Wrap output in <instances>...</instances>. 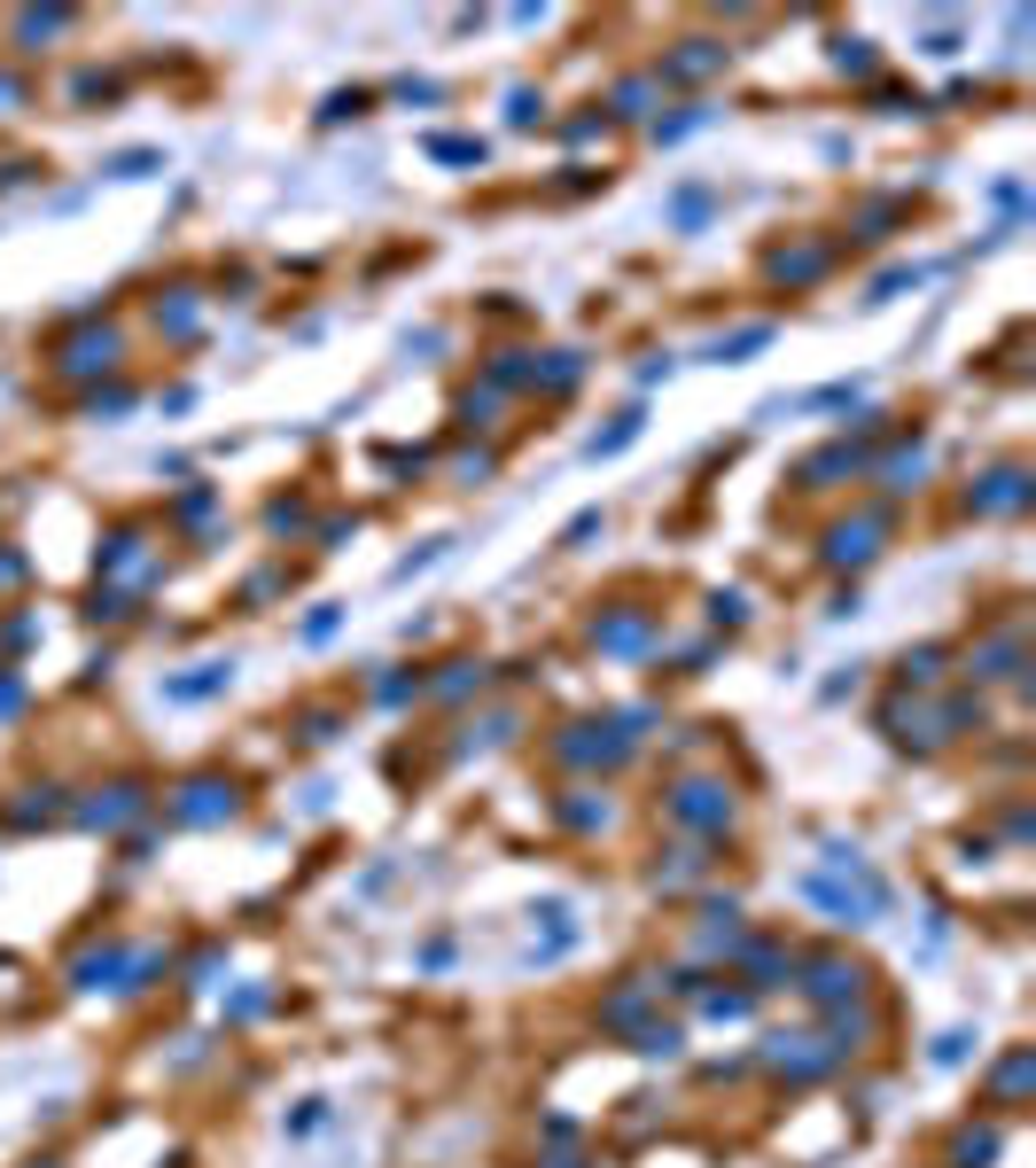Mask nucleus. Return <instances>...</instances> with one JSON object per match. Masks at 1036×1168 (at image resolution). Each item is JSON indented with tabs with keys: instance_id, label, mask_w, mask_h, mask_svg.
I'll return each instance as SVG.
<instances>
[{
	"instance_id": "nucleus-10",
	"label": "nucleus",
	"mask_w": 1036,
	"mask_h": 1168,
	"mask_svg": "<svg viewBox=\"0 0 1036 1168\" xmlns=\"http://www.w3.org/2000/svg\"><path fill=\"white\" fill-rule=\"evenodd\" d=\"M764 344H772V327H740V335H717L710 359H717V366H740L748 351H764Z\"/></svg>"
},
{
	"instance_id": "nucleus-4",
	"label": "nucleus",
	"mask_w": 1036,
	"mask_h": 1168,
	"mask_svg": "<svg viewBox=\"0 0 1036 1168\" xmlns=\"http://www.w3.org/2000/svg\"><path fill=\"white\" fill-rule=\"evenodd\" d=\"M873 538H881V514H858V522H834V530H826V561H834V569H850V561H873V554H881Z\"/></svg>"
},
{
	"instance_id": "nucleus-23",
	"label": "nucleus",
	"mask_w": 1036,
	"mask_h": 1168,
	"mask_svg": "<svg viewBox=\"0 0 1036 1168\" xmlns=\"http://www.w3.org/2000/svg\"><path fill=\"white\" fill-rule=\"evenodd\" d=\"M125 406H133V389H110V398L93 389V398H86V413H93V421H102V413H125Z\"/></svg>"
},
{
	"instance_id": "nucleus-12",
	"label": "nucleus",
	"mask_w": 1036,
	"mask_h": 1168,
	"mask_svg": "<svg viewBox=\"0 0 1036 1168\" xmlns=\"http://www.w3.org/2000/svg\"><path fill=\"white\" fill-rule=\"evenodd\" d=\"M226 686V662H203L196 678H172V701H203V694H219Z\"/></svg>"
},
{
	"instance_id": "nucleus-21",
	"label": "nucleus",
	"mask_w": 1036,
	"mask_h": 1168,
	"mask_svg": "<svg viewBox=\"0 0 1036 1168\" xmlns=\"http://www.w3.org/2000/svg\"><path fill=\"white\" fill-rule=\"evenodd\" d=\"M445 164H484V140H437Z\"/></svg>"
},
{
	"instance_id": "nucleus-5",
	"label": "nucleus",
	"mask_w": 1036,
	"mask_h": 1168,
	"mask_svg": "<svg viewBox=\"0 0 1036 1168\" xmlns=\"http://www.w3.org/2000/svg\"><path fill=\"white\" fill-rule=\"evenodd\" d=\"M834 265V241H803V250H772V281H787V288H803V281H819Z\"/></svg>"
},
{
	"instance_id": "nucleus-15",
	"label": "nucleus",
	"mask_w": 1036,
	"mask_h": 1168,
	"mask_svg": "<svg viewBox=\"0 0 1036 1168\" xmlns=\"http://www.w3.org/2000/svg\"><path fill=\"white\" fill-rule=\"evenodd\" d=\"M577 374H585V359H577V351H553V366H546V374H531V382H538V389H570Z\"/></svg>"
},
{
	"instance_id": "nucleus-6",
	"label": "nucleus",
	"mask_w": 1036,
	"mask_h": 1168,
	"mask_svg": "<svg viewBox=\"0 0 1036 1168\" xmlns=\"http://www.w3.org/2000/svg\"><path fill=\"white\" fill-rule=\"evenodd\" d=\"M187 825H211V818H234V787L226 779H196V787H179V803H172Z\"/></svg>"
},
{
	"instance_id": "nucleus-18",
	"label": "nucleus",
	"mask_w": 1036,
	"mask_h": 1168,
	"mask_svg": "<svg viewBox=\"0 0 1036 1168\" xmlns=\"http://www.w3.org/2000/svg\"><path fill=\"white\" fill-rule=\"evenodd\" d=\"M507 117H514V125H538V117H546V102H538L531 86H514V94H507Z\"/></svg>"
},
{
	"instance_id": "nucleus-25",
	"label": "nucleus",
	"mask_w": 1036,
	"mask_h": 1168,
	"mask_svg": "<svg viewBox=\"0 0 1036 1168\" xmlns=\"http://www.w3.org/2000/svg\"><path fill=\"white\" fill-rule=\"evenodd\" d=\"M24 102H32V86H24V78H0V117L24 110Z\"/></svg>"
},
{
	"instance_id": "nucleus-19",
	"label": "nucleus",
	"mask_w": 1036,
	"mask_h": 1168,
	"mask_svg": "<svg viewBox=\"0 0 1036 1168\" xmlns=\"http://www.w3.org/2000/svg\"><path fill=\"white\" fill-rule=\"evenodd\" d=\"M920 468H927V452H920V445H904L897 460H888V492H904V475H920Z\"/></svg>"
},
{
	"instance_id": "nucleus-8",
	"label": "nucleus",
	"mask_w": 1036,
	"mask_h": 1168,
	"mask_svg": "<svg viewBox=\"0 0 1036 1168\" xmlns=\"http://www.w3.org/2000/svg\"><path fill=\"white\" fill-rule=\"evenodd\" d=\"M803 990H811V997H858V990H865V973H858V966H841V958H819Z\"/></svg>"
},
{
	"instance_id": "nucleus-13",
	"label": "nucleus",
	"mask_w": 1036,
	"mask_h": 1168,
	"mask_svg": "<svg viewBox=\"0 0 1036 1168\" xmlns=\"http://www.w3.org/2000/svg\"><path fill=\"white\" fill-rule=\"evenodd\" d=\"M632 436H639V406H632V413H616V428H600V436H592L585 452H592V460H600V452H624Z\"/></svg>"
},
{
	"instance_id": "nucleus-11",
	"label": "nucleus",
	"mask_w": 1036,
	"mask_h": 1168,
	"mask_svg": "<svg viewBox=\"0 0 1036 1168\" xmlns=\"http://www.w3.org/2000/svg\"><path fill=\"white\" fill-rule=\"evenodd\" d=\"M850 468H858V452H850V445H834V452L803 460V483H811V492H819V483H834V475H850Z\"/></svg>"
},
{
	"instance_id": "nucleus-16",
	"label": "nucleus",
	"mask_w": 1036,
	"mask_h": 1168,
	"mask_svg": "<svg viewBox=\"0 0 1036 1168\" xmlns=\"http://www.w3.org/2000/svg\"><path fill=\"white\" fill-rule=\"evenodd\" d=\"M834 63L850 71V78H873V39H841V47H834Z\"/></svg>"
},
{
	"instance_id": "nucleus-22",
	"label": "nucleus",
	"mask_w": 1036,
	"mask_h": 1168,
	"mask_svg": "<svg viewBox=\"0 0 1036 1168\" xmlns=\"http://www.w3.org/2000/svg\"><path fill=\"white\" fill-rule=\"evenodd\" d=\"M694 125H710V110H701V102H694V110H686V117H671V125H654V133H663V140H686V133H694Z\"/></svg>"
},
{
	"instance_id": "nucleus-24",
	"label": "nucleus",
	"mask_w": 1036,
	"mask_h": 1168,
	"mask_svg": "<svg viewBox=\"0 0 1036 1168\" xmlns=\"http://www.w3.org/2000/svg\"><path fill=\"white\" fill-rule=\"evenodd\" d=\"M149 164H157L149 149H133V157H117V164H110V179H140V172H149Z\"/></svg>"
},
{
	"instance_id": "nucleus-1",
	"label": "nucleus",
	"mask_w": 1036,
	"mask_h": 1168,
	"mask_svg": "<svg viewBox=\"0 0 1036 1168\" xmlns=\"http://www.w3.org/2000/svg\"><path fill=\"white\" fill-rule=\"evenodd\" d=\"M671 818L694 825V834H725V825H733V795L710 787V779H686V787H671Z\"/></svg>"
},
{
	"instance_id": "nucleus-2",
	"label": "nucleus",
	"mask_w": 1036,
	"mask_h": 1168,
	"mask_svg": "<svg viewBox=\"0 0 1036 1168\" xmlns=\"http://www.w3.org/2000/svg\"><path fill=\"white\" fill-rule=\"evenodd\" d=\"M117 327H78L71 344H55V374H71V382H86V374H110L117 366Z\"/></svg>"
},
{
	"instance_id": "nucleus-3",
	"label": "nucleus",
	"mask_w": 1036,
	"mask_h": 1168,
	"mask_svg": "<svg viewBox=\"0 0 1036 1168\" xmlns=\"http://www.w3.org/2000/svg\"><path fill=\"white\" fill-rule=\"evenodd\" d=\"M725 55H733L725 39H678V55H663V63H654V86H694V78L725 71Z\"/></svg>"
},
{
	"instance_id": "nucleus-7",
	"label": "nucleus",
	"mask_w": 1036,
	"mask_h": 1168,
	"mask_svg": "<svg viewBox=\"0 0 1036 1168\" xmlns=\"http://www.w3.org/2000/svg\"><path fill=\"white\" fill-rule=\"evenodd\" d=\"M1021 499H1028L1021 468H998V475H982V492H966V507H974V514H1013Z\"/></svg>"
},
{
	"instance_id": "nucleus-20",
	"label": "nucleus",
	"mask_w": 1036,
	"mask_h": 1168,
	"mask_svg": "<svg viewBox=\"0 0 1036 1168\" xmlns=\"http://www.w3.org/2000/svg\"><path fill=\"white\" fill-rule=\"evenodd\" d=\"M647 94H654V78H624V86H616V110H624V117H639V102H647Z\"/></svg>"
},
{
	"instance_id": "nucleus-17",
	"label": "nucleus",
	"mask_w": 1036,
	"mask_h": 1168,
	"mask_svg": "<svg viewBox=\"0 0 1036 1168\" xmlns=\"http://www.w3.org/2000/svg\"><path fill=\"white\" fill-rule=\"evenodd\" d=\"M63 24H71L63 9H39V16H16V39H55Z\"/></svg>"
},
{
	"instance_id": "nucleus-9",
	"label": "nucleus",
	"mask_w": 1036,
	"mask_h": 1168,
	"mask_svg": "<svg viewBox=\"0 0 1036 1168\" xmlns=\"http://www.w3.org/2000/svg\"><path fill=\"white\" fill-rule=\"evenodd\" d=\"M157 327H164V335H196V327H203L196 288H172V305H157Z\"/></svg>"
},
{
	"instance_id": "nucleus-14",
	"label": "nucleus",
	"mask_w": 1036,
	"mask_h": 1168,
	"mask_svg": "<svg viewBox=\"0 0 1036 1168\" xmlns=\"http://www.w3.org/2000/svg\"><path fill=\"white\" fill-rule=\"evenodd\" d=\"M133 810H140V787H110V803H93L86 818H93V825H117V818H133Z\"/></svg>"
}]
</instances>
